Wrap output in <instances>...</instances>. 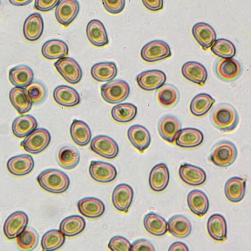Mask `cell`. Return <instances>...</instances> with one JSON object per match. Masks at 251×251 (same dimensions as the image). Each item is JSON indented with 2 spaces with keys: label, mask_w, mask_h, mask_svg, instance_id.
Instances as JSON below:
<instances>
[{
  "label": "cell",
  "mask_w": 251,
  "mask_h": 251,
  "mask_svg": "<svg viewBox=\"0 0 251 251\" xmlns=\"http://www.w3.org/2000/svg\"><path fill=\"white\" fill-rule=\"evenodd\" d=\"M210 119L216 128L225 132L234 130L239 121L237 111L227 103H221L216 105L211 112Z\"/></svg>",
  "instance_id": "1"
},
{
  "label": "cell",
  "mask_w": 251,
  "mask_h": 251,
  "mask_svg": "<svg viewBox=\"0 0 251 251\" xmlns=\"http://www.w3.org/2000/svg\"><path fill=\"white\" fill-rule=\"evenodd\" d=\"M37 181L45 191L54 194L65 192L70 185L68 175L56 169H48L41 172L37 177Z\"/></svg>",
  "instance_id": "2"
},
{
  "label": "cell",
  "mask_w": 251,
  "mask_h": 251,
  "mask_svg": "<svg viewBox=\"0 0 251 251\" xmlns=\"http://www.w3.org/2000/svg\"><path fill=\"white\" fill-rule=\"evenodd\" d=\"M237 155V149L234 144L230 141L222 140L212 147L209 160L217 166L226 167L235 161Z\"/></svg>",
  "instance_id": "3"
},
{
  "label": "cell",
  "mask_w": 251,
  "mask_h": 251,
  "mask_svg": "<svg viewBox=\"0 0 251 251\" xmlns=\"http://www.w3.org/2000/svg\"><path fill=\"white\" fill-rule=\"evenodd\" d=\"M130 91L129 84L123 79L110 81L100 87V93L103 99L110 104H116L125 100Z\"/></svg>",
  "instance_id": "4"
},
{
  "label": "cell",
  "mask_w": 251,
  "mask_h": 251,
  "mask_svg": "<svg viewBox=\"0 0 251 251\" xmlns=\"http://www.w3.org/2000/svg\"><path fill=\"white\" fill-rule=\"evenodd\" d=\"M51 141V135L48 130L40 127L28 134L21 143V146L27 152L32 154L39 153L45 150Z\"/></svg>",
  "instance_id": "5"
},
{
  "label": "cell",
  "mask_w": 251,
  "mask_h": 251,
  "mask_svg": "<svg viewBox=\"0 0 251 251\" xmlns=\"http://www.w3.org/2000/svg\"><path fill=\"white\" fill-rule=\"evenodd\" d=\"M142 58L148 62H153L171 56L172 52L168 43L163 40L151 41L142 48L140 51Z\"/></svg>",
  "instance_id": "6"
},
{
  "label": "cell",
  "mask_w": 251,
  "mask_h": 251,
  "mask_svg": "<svg viewBox=\"0 0 251 251\" xmlns=\"http://www.w3.org/2000/svg\"><path fill=\"white\" fill-rule=\"evenodd\" d=\"M54 65L63 78L70 84H76L82 78V69L76 61L72 57L60 58Z\"/></svg>",
  "instance_id": "7"
},
{
  "label": "cell",
  "mask_w": 251,
  "mask_h": 251,
  "mask_svg": "<svg viewBox=\"0 0 251 251\" xmlns=\"http://www.w3.org/2000/svg\"><path fill=\"white\" fill-rule=\"evenodd\" d=\"M90 147L96 154L109 159L115 158L119 151L116 142L105 135H99L94 137L91 141Z\"/></svg>",
  "instance_id": "8"
},
{
  "label": "cell",
  "mask_w": 251,
  "mask_h": 251,
  "mask_svg": "<svg viewBox=\"0 0 251 251\" xmlns=\"http://www.w3.org/2000/svg\"><path fill=\"white\" fill-rule=\"evenodd\" d=\"M28 217L23 211H16L11 214L3 225V233L8 239L17 237L26 227Z\"/></svg>",
  "instance_id": "9"
},
{
  "label": "cell",
  "mask_w": 251,
  "mask_h": 251,
  "mask_svg": "<svg viewBox=\"0 0 251 251\" xmlns=\"http://www.w3.org/2000/svg\"><path fill=\"white\" fill-rule=\"evenodd\" d=\"M136 80L139 87L146 91H151L160 88L165 83L166 76L159 70H150L138 74Z\"/></svg>",
  "instance_id": "10"
},
{
  "label": "cell",
  "mask_w": 251,
  "mask_h": 251,
  "mask_svg": "<svg viewBox=\"0 0 251 251\" xmlns=\"http://www.w3.org/2000/svg\"><path fill=\"white\" fill-rule=\"evenodd\" d=\"M89 173L92 179L100 183L111 182L117 175V170L114 165L101 161H92Z\"/></svg>",
  "instance_id": "11"
},
{
  "label": "cell",
  "mask_w": 251,
  "mask_h": 251,
  "mask_svg": "<svg viewBox=\"0 0 251 251\" xmlns=\"http://www.w3.org/2000/svg\"><path fill=\"white\" fill-rule=\"evenodd\" d=\"M242 70L239 61L232 58L219 59L215 66L217 75L225 81H232L236 79L241 75Z\"/></svg>",
  "instance_id": "12"
},
{
  "label": "cell",
  "mask_w": 251,
  "mask_h": 251,
  "mask_svg": "<svg viewBox=\"0 0 251 251\" xmlns=\"http://www.w3.org/2000/svg\"><path fill=\"white\" fill-rule=\"evenodd\" d=\"M79 9V3L77 0H60L55 10L56 19L59 24L67 26L76 17Z\"/></svg>",
  "instance_id": "13"
},
{
  "label": "cell",
  "mask_w": 251,
  "mask_h": 251,
  "mask_svg": "<svg viewBox=\"0 0 251 251\" xmlns=\"http://www.w3.org/2000/svg\"><path fill=\"white\" fill-rule=\"evenodd\" d=\"M134 192L132 188L126 183L117 185L112 195V201L118 210L127 213L132 202Z\"/></svg>",
  "instance_id": "14"
},
{
  "label": "cell",
  "mask_w": 251,
  "mask_h": 251,
  "mask_svg": "<svg viewBox=\"0 0 251 251\" xmlns=\"http://www.w3.org/2000/svg\"><path fill=\"white\" fill-rule=\"evenodd\" d=\"M6 165L7 170L11 174L23 176L32 171L34 167V161L30 155L21 154L10 158Z\"/></svg>",
  "instance_id": "15"
},
{
  "label": "cell",
  "mask_w": 251,
  "mask_h": 251,
  "mask_svg": "<svg viewBox=\"0 0 251 251\" xmlns=\"http://www.w3.org/2000/svg\"><path fill=\"white\" fill-rule=\"evenodd\" d=\"M181 73L187 80L201 86L205 84L208 76L205 67L195 61L185 62L182 66Z\"/></svg>",
  "instance_id": "16"
},
{
  "label": "cell",
  "mask_w": 251,
  "mask_h": 251,
  "mask_svg": "<svg viewBox=\"0 0 251 251\" xmlns=\"http://www.w3.org/2000/svg\"><path fill=\"white\" fill-rule=\"evenodd\" d=\"M178 174L182 181L193 186L202 184L206 179L205 172L202 168L188 163L180 165Z\"/></svg>",
  "instance_id": "17"
},
{
  "label": "cell",
  "mask_w": 251,
  "mask_h": 251,
  "mask_svg": "<svg viewBox=\"0 0 251 251\" xmlns=\"http://www.w3.org/2000/svg\"><path fill=\"white\" fill-rule=\"evenodd\" d=\"M127 135L132 145L141 152H143L150 145V133L143 126L137 124L131 126L127 130Z\"/></svg>",
  "instance_id": "18"
},
{
  "label": "cell",
  "mask_w": 251,
  "mask_h": 251,
  "mask_svg": "<svg viewBox=\"0 0 251 251\" xmlns=\"http://www.w3.org/2000/svg\"><path fill=\"white\" fill-rule=\"evenodd\" d=\"M181 127L179 120L175 116L166 115L159 120L158 132L161 137L169 143H173Z\"/></svg>",
  "instance_id": "19"
},
{
  "label": "cell",
  "mask_w": 251,
  "mask_h": 251,
  "mask_svg": "<svg viewBox=\"0 0 251 251\" xmlns=\"http://www.w3.org/2000/svg\"><path fill=\"white\" fill-rule=\"evenodd\" d=\"M170 179L169 169L166 164L160 163L151 170L149 177V185L153 191L159 192L167 187Z\"/></svg>",
  "instance_id": "20"
},
{
  "label": "cell",
  "mask_w": 251,
  "mask_h": 251,
  "mask_svg": "<svg viewBox=\"0 0 251 251\" xmlns=\"http://www.w3.org/2000/svg\"><path fill=\"white\" fill-rule=\"evenodd\" d=\"M53 98L57 103L67 107L76 106L80 102V95L77 91L65 85H59L54 89Z\"/></svg>",
  "instance_id": "21"
},
{
  "label": "cell",
  "mask_w": 251,
  "mask_h": 251,
  "mask_svg": "<svg viewBox=\"0 0 251 251\" xmlns=\"http://www.w3.org/2000/svg\"><path fill=\"white\" fill-rule=\"evenodd\" d=\"M77 206L79 212L89 218H99L105 211V205L103 201L95 197L83 198L78 201Z\"/></svg>",
  "instance_id": "22"
},
{
  "label": "cell",
  "mask_w": 251,
  "mask_h": 251,
  "mask_svg": "<svg viewBox=\"0 0 251 251\" xmlns=\"http://www.w3.org/2000/svg\"><path fill=\"white\" fill-rule=\"evenodd\" d=\"M192 33L195 40L204 50L210 47L216 39L214 29L204 22L195 24L192 27Z\"/></svg>",
  "instance_id": "23"
},
{
  "label": "cell",
  "mask_w": 251,
  "mask_h": 251,
  "mask_svg": "<svg viewBox=\"0 0 251 251\" xmlns=\"http://www.w3.org/2000/svg\"><path fill=\"white\" fill-rule=\"evenodd\" d=\"M43 30V19L39 13H33L25 20L23 25V34L27 40H37L42 35Z\"/></svg>",
  "instance_id": "24"
},
{
  "label": "cell",
  "mask_w": 251,
  "mask_h": 251,
  "mask_svg": "<svg viewBox=\"0 0 251 251\" xmlns=\"http://www.w3.org/2000/svg\"><path fill=\"white\" fill-rule=\"evenodd\" d=\"M88 39L93 45L103 47L108 44V38L103 23L99 20L93 19L88 23L86 29Z\"/></svg>",
  "instance_id": "25"
},
{
  "label": "cell",
  "mask_w": 251,
  "mask_h": 251,
  "mask_svg": "<svg viewBox=\"0 0 251 251\" xmlns=\"http://www.w3.org/2000/svg\"><path fill=\"white\" fill-rule=\"evenodd\" d=\"M203 138V134L199 129L186 127L178 132L176 137V144L181 148H195L202 143Z\"/></svg>",
  "instance_id": "26"
},
{
  "label": "cell",
  "mask_w": 251,
  "mask_h": 251,
  "mask_svg": "<svg viewBox=\"0 0 251 251\" xmlns=\"http://www.w3.org/2000/svg\"><path fill=\"white\" fill-rule=\"evenodd\" d=\"M187 202L191 211L200 217L204 216L209 209L208 199L206 194L199 189L192 190L188 193Z\"/></svg>",
  "instance_id": "27"
},
{
  "label": "cell",
  "mask_w": 251,
  "mask_h": 251,
  "mask_svg": "<svg viewBox=\"0 0 251 251\" xmlns=\"http://www.w3.org/2000/svg\"><path fill=\"white\" fill-rule=\"evenodd\" d=\"M34 78L32 69L25 65H20L11 68L9 72V79L16 87L26 88Z\"/></svg>",
  "instance_id": "28"
},
{
  "label": "cell",
  "mask_w": 251,
  "mask_h": 251,
  "mask_svg": "<svg viewBox=\"0 0 251 251\" xmlns=\"http://www.w3.org/2000/svg\"><path fill=\"white\" fill-rule=\"evenodd\" d=\"M246 179L239 176L229 178L225 183L224 191L226 198L232 202H238L244 197Z\"/></svg>",
  "instance_id": "29"
},
{
  "label": "cell",
  "mask_w": 251,
  "mask_h": 251,
  "mask_svg": "<svg viewBox=\"0 0 251 251\" xmlns=\"http://www.w3.org/2000/svg\"><path fill=\"white\" fill-rule=\"evenodd\" d=\"M207 229L209 236L214 240L224 241L226 239V222L222 215L216 213L211 215L207 221Z\"/></svg>",
  "instance_id": "30"
},
{
  "label": "cell",
  "mask_w": 251,
  "mask_h": 251,
  "mask_svg": "<svg viewBox=\"0 0 251 251\" xmlns=\"http://www.w3.org/2000/svg\"><path fill=\"white\" fill-rule=\"evenodd\" d=\"M167 226L169 232L177 238H185L192 231L191 222L182 215L177 214L172 216L168 221Z\"/></svg>",
  "instance_id": "31"
},
{
  "label": "cell",
  "mask_w": 251,
  "mask_h": 251,
  "mask_svg": "<svg viewBox=\"0 0 251 251\" xmlns=\"http://www.w3.org/2000/svg\"><path fill=\"white\" fill-rule=\"evenodd\" d=\"M43 56L49 60H54L64 57L69 52L67 44L59 39H51L46 41L42 47Z\"/></svg>",
  "instance_id": "32"
},
{
  "label": "cell",
  "mask_w": 251,
  "mask_h": 251,
  "mask_svg": "<svg viewBox=\"0 0 251 251\" xmlns=\"http://www.w3.org/2000/svg\"><path fill=\"white\" fill-rule=\"evenodd\" d=\"M38 126V123L33 116L26 114L17 117L13 122L12 131L18 138H23L34 131Z\"/></svg>",
  "instance_id": "33"
},
{
  "label": "cell",
  "mask_w": 251,
  "mask_h": 251,
  "mask_svg": "<svg viewBox=\"0 0 251 251\" xmlns=\"http://www.w3.org/2000/svg\"><path fill=\"white\" fill-rule=\"evenodd\" d=\"M71 138L77 145L83 147L87 145L92 137L91 130L84 121L75 119L70 128Z\"/></svg>",
  "instance_id": "34"
},
{
  "label": "cell",
  "mask_w": 251,
  "mask_h": 251,
  "mask_svg": "<svg viewBox=\"0 0 251 251\" xmlns=\"http://www.w3.org/2000/svg\"><path fill=\"white\" fill-rule=\"evenodd\" d=\"M117 74V68L113 62H102L95 64L91 69L92 77L99 82H107L113 79Z\"/></svg>",
  "instance_id": "35"
},
{
  "label": "cell",
  "mask_w": 251,
  "mask_h": 251,
  "mask_svg": "<svg viewBox=\"0 0 251 251\" xmlns=\"http://www.w3.org/2000/svg\"><path fill=\"white\" fill-rule=\"evenodd\" d=\"M143 224L146 230L154 236L164 235L168 230L166 220L160 215L152 212L148 213L144 216Z\"/></svg>",
  "instance_id": "36"
},
{
  "label": "cell",
  "mask_w": 251,
  "mask_h": 251,
  "mask_svg": "<svg viewBox=\"0 0 251 251\" xmlns=\"http://www.w3.org/2000/svg\"><path fill=\"white\" fill-rule=\"evenodd\" d=\"M11 104L20 114L28 112L31 108L32 102L29 99L25 88L14 87L9 94Z\"/></svg>",
  "instance_id": "37"
},
{
  "label": "cell",
  "mask_w": 251,
  "mask_h": 251,
  "mask_svg": "<svg viewBox=\"0 0 251 251\" xmlns=\"http://www.w3.org/2000/svg\"><path fill=\"white\" fill-rule=\"evenodd\" d=\"M80 158L79 151L72 146L62 147L59 151L57 157L59 165L66 170L75 168L79 163Z\"/></svg>",
  "instance_id": "38"
},
{
  "label": "cell",
  "mask_w": 251,
  "mask_h": 251,
  "mask_svg": "<svg viewBox=\"0 0 251 251\" xmlns=\"http://www.w3.org/2000/svg\"><path fill=\"white\" fill-rule=\"evenodd\" d=\"M85 226L86 222L82 217L73 215L62 220L60 224L59 230L65 235L73 237L82 232Z\"/></svg>",
  "instance_id": "39"
},
{
  "label": "cell",
  "mask_w": 251,
  "mask_h": 251,
  "mask_svg": "<svg viewBox=\"0 0 251 251\" xmlns=\"http://www.w3.org/2000/svg\"><path fill=\"white\" fill-rule=\"evenodd\" d=\"M215 102V100L209 94L201 93L193 98L190 110L194 116L201 117L209 111Z\"/></svg>",
  "instance_id": "40"
},
{
  "label": "cell",
  "mask_w": 251,
  "mask_h": 251,
  "mask_svg": "<svg viewBox=\"0 0 251 251\" xmlns=\"http://www.w3.org/2000/svg\"><path fill=\"white\" fill-rule=\"evenodd\" d=\"M137 113V108L129 102L119 103L114 106L111 111L113 119L118 123H126L132 121Z\"/></svg>",
  "instance_id": "41"
},
{
  "label": "cell",
  "mask_w": 251,
  "mask_h": 251,
  "mask_svg": "<svg viewBox=\"0 0 251 251\" xmlns=\"http://www.w3.org/2000/svg\"><path fill=\"white\" fill-rule=\"evenodd\" d=\"M159 103L163 106L170 107L175 105L179 99V93L174 85L167 83L160 88L157 94Z\"/></svg>",
  "instance_id": "42"
},
{
  "label": "cell",
  "mask_w": 251,
  "mask_h": 251,
  "mask_svg": "<svg viewBox=\"0 0 251 251\" xmlns=\"http://www.w3.org/2000/svg\"><path fill=\"white\" fill-rule=\"evenodd\" d=\"M65 241L64 234L60 230L52 229L44 234L41 245L43 250L53 251L62 247Z\"/></svg>",
  "instance_id": "43"
},
{
  "label": "cell",
  "mask_w": 251,
  "mask_h": 251,
  "mask_svg": "<svg viewBox=\"0 0 251 251\" xmlns=\"http://www.w3.org/2000/svg\"><path fill=\"white\" fill-rule=\"evenodd\" d=\"M39 241L37 232L32 227H26L16 238L18 248L23 251H31L34 249Z\"/></svg>",
  "instance_id": "44"
},
{
  "label": "cell",
  "mask_w": 251,
  "mask_h": 251,
  "mask_svg": "<svg viewBox=\"0 0 251 251\" xmlns=\"http://www.w3.org/2000/svg\"><path fill=\"white\" fill-rule=\"evenodd\" d=\"M211 50L216 55L224 59L232 58L236 54L234 44L226 39L220 38L215 40Z\"/></svg>",
  "instance_id": "45"
},
{
  "label": "cell",
  "mask_w": 251,
  "mask_h": 251,
  "mask_svg": "<svg viewBox=\"0 0 251 251\" xmlns=\"http://www.w3.org/2000/svg\"><path fill=\"white\" fill-rule=\"evenodd\" d=\"M25 89L29 99L33 104L41 103L46 97V88L41 82L33 81Z\"/></svg>",
  "instance_id": "46"
},
{
  "label": "cell",
  "mask_w": 251,
  "mask_h": 251,
  "mask_svg": "<svg viewBox=\"0 0 251 251\" xmlns=\"http://www.w3.org/2000/svg\"><path fill=\"white\" fill-rule=\"evenodd\" d=\"M108 247L113 251H130L131 244L125 237L116 235L111 238Z\"/></svg>",
  "instance_id": "47"
},
{
  "label": "cell",
  "mask_w": 251,
  "mask_h": 251,
  "mask_svg": "<svg viewBox=\"0 0 251 251\" xmlns=\"http://www.w3.org/2000/svg\"><path fill=\"white\" fill-rule=\"evenodd\" d=\"M104 8L112 14H118L124 9L126 1L124 0H102Z\"/></svg>",
  "instance_id": "48"
},
{
  "label": "cell",
  "mask_w": 251,
  "mask_h": 251,
  "mask_svg": "<svg viewBox=\"0 0 251 251\" xmlns=\"http://www.w3.org/2000/svg\"><path fill=\"white\" fill-rule=\"evenodd\" d=\"M130 251H155L153 244L146 239H139L131 245Z\"/></svg>",
  "instance_id": "49"
},
{
  "label": "cell",
  "mask_w": 251,
  "mask_h": 251,
  "mask_svg": "<svg viewBox=\"0 0 251 251\" xmlns=\"http://www.w3.org/2000/svg\"><path fill=\"white\" fill-rule=\"evenodd\" d=\"M60 1L59 0H36L34 1V7L39 11L47 12L57 6Z\"/></svg>",
  "instance_id": "50"
},
{
  "label": "cell",
  "mask_w": 251,
  "mask_h": 251,
  "mask_svg": "<svg viewBox=\"0 0 251 251\" xmlns=\"http://www.w3.org/2000/svg\"><path fill=\"white\" fill-rule=\"evenodd\" d=\"M142 1L146 8L151 11H156L160 10L163 7V1L161 0H143Z\"/></svg>",
  "instance_id": "51"
},
{
  "label": "cell",
  "mask_w": 251,
  "mask_h": 251,
  "mask_svg": "<svg viewBox=\"0 0 251 251\" xmlns=\"http://www.w3.org/2000/svg\"><path fill=\"white\" fill-rule=\"evenodd\" d=\"M182 250L188 251L189 249L184 243L180 241L175 242L171 245L168 251Z\"/></svg>",
  "instance_id": "52"
},
{
  "label": "cell",
  "mask_w": 251,
  "mask_h": 251,
  "mask_svg": "<svg viewBox=\"0 0 251 251\" xmlns=\"http://www.w3.org/2000/svg\"><path fill=\"white\" fill-rule=\"evenodd\" d=\"M9 1L13 5L16 6H23L29 4L32 1V0H10Z\"/></svg>",
  "instance_id": "53"
},
{
  "label": "cell",
  "mask_w": 251,
  "mask_h": 251,
  "mask_svg": "<svg viewBox=\"0 0 251 251\" xmlns=\"http://www.w3.org/2000/svg\"></svg>",
  "instance_id": "54"
}]
</instances>
